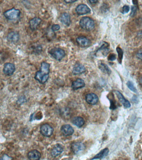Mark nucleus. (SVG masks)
<instances>
[{
	"label": "nucleus",
	"instance_id": "nucleus-1",
	"mask_svg": "<svg viewBox=\"0 0 142 160\" xmlns=\"http://www.w3.org/2000/svg\"><path fill=\"white\" fill-rule=\"evenodd\" d=\"M50 65L48 63L43 62L42 63L40 71H37L35 79L41 84H44L48 79L50 70Z\"/></svg>",
	"mask_w": 142,
	"mask_h": 160
},
{
	"label": "nucleus",
	"instance_id": "nucleus-2",
	"mask_svg": "<svg viewBox=\"0 0 142 160\" xmlns=\"http://www.w3.org/2000/svg\"><path fill=\"white\" fill-rule=\"evenodd\" d=\"M80 27L85 30L90 31L94 29L95 23L94 20L89 17H84L79 21Z\"/></svg>",
	"mask_w": 142,
	"mask_h": 160
},
{
	"label": "nucleus",
	"instance_id": "nucleus-3",
	"mask_svg": "<svg viewBox=\"0 0 142 160\" xmlns=\"http://www.w3.org/2000/svg\"><path fill=\"white\" fill-rule=\"evenodd\" d=\"M52 57L56 60L60 61L65 55V53L64 50L60 48H55L52 49L49 52Z\"/></svg>",
	"mask_w": 142,
	"mask_h": 160
},
{
	"label": "nucleus",
	"instance_id": "nucleus-4",
	"mask_svg": "<svg viewBox=\"0 0 142 160\" xmlns=\"http://www.w3.org/2000/svg\"><path fill=\"white\" fill-rule=\"evenodd\" d=\"M21 14L19 10L12 8L5 11L4 13V16L9 20H16L18 19Z\"/></svg>",
	"mask_w": 142,
	"mask_h": 160
},
{
	"label": "nucleus",
	"instance_id": "nucleus-5",
	"mask_svg": "<svg viewBox=\"0 0 142 160\" xmlns=\"http://www.w3.org/2000/svg\"><path fill=\"white\" fill-rule=\"evenodd\" d=\"M71 150L75 154H79L83 152L86 149L84 144L80 142L73 143L71 145Z\"/></svg>",
	"mask_w": 142,
	"mask_h": 160
},
{
	"label": "nucleus",
	"instance_id": "nucleus-6",
	"mask_svg": "<svg viewBox=\"0 0 142 160\" xmlns=\"http://www.w3.org/2000/svg\"><path fill=\"white\" fill-rule=\"evenodd\" d=\"M40 131L41 134L43 136L50 137L53 135L54 129L50 125L46 123L41 126Z\"/></svg>",
	"mask_w": 142,
	"mask_h": 160
},
{
	"label": "nucleus",
	"instance_id": "nucleus-7",
	"mask_svg": "<svg viewBox=\"0 0 142 160\" xmlns=\"http://www.w3.org/2000/svg\"><path fill=\"white\" fill-rule=\"evenodd\" d=\"M76 13L79 15H83L91 12V9L88 6L84 4H79L75 9Z\"/></svg>",
	"mask_w": 142,
	"mask_h": 160
},
{
	"label": "nucleus",
	"instance_id": "nucleus-8",
	"mask_svg": "<svg viewBox=\"0 0 142 160\" xmlns=\"http://www.w3.org/2000/svg\"><path fill=\"white\" fill-rule=\"evenodd\" d=\"M15 66L11 63H6L4 65L3 71L4 74L8 76H10L13 74L15 71Z\"/></svg>",
	"mask_w": 142,
	"mask_h": 160
},
{
	"label": "nucleus",
	"instance_id": "nucleus-9",
	"mask_svg": "<svg viewBox=\"0 0 142 160\" xmlns=\"http://www.w3.org/2000/svg\"><path fill=\"white\" fill-rule=\"evenodd\" d=\"M76 42L78 45L81 47H87L91 44V40L84 36H80L78 37L76 39Z\"/></svg>",
	"mask_w": 142,
	"mask_h": 160
},
{
	"label": "nucleus",
	"instance_id": "nucleus-10",
	"mask_svg": "<svg viewBox=\"0 0 142 160\" xmlns=\"http://www.w3.org/2000/svg\"><path fill=\"white\" fill-rule=\"evenodd\" d=\"M85 99L87 103L92 105H95L98 101V96L94 93L87 94L86 96Z\"/></svg>",
	"mask_w": 142,
	"mask_h": 160
},
{
	"label": "nucleus",
	"instance_id": "nucleus-11",
	"mask_svg": "<svg viewBox=\"0 0 142 160\" xmlns=\"http://www.w3.org/2000/svg\"><path fill=\"white\" fill-rule=\"evenodd\" d=\"M115 93L117 96V98H118V100L123 104L125 108H128L131 107V104L129 101L126 99L123 95L118 90L115 91Z\"/></svg>",
	"mask_w": 142,
	"mask_h": 160
},
{
	"label": "nucleus",
	"instance_id": "nucleus-12",
	"mask_svg": "<svg viewBox=\"0 0 142 160\" xmlns=\"http://www.w3.org/2000/svg\"><path fill=\"white\" fill-rule=\"evenodd\" d=\"M61 131L62 134L65 136H70L72 135L74 132L73 128L69 124L62 126L61 127Z\"/></svg>",
	"mask_w": 142,
	"mask_h": 160
},
{
	"label": "nucleus",
	"instance_id": "nucleus-13",
	"mask_svg": "<svg viewBox=\"0 0 142 160\" xmlns=\"http://www.w3.org/2000/svg\"><path fill=\"white\" fill-rule=\"evenodd\" d=\"M85 86V84L83 80L81 79H77L72 83V88L74 90L80 89L84 88Z\"/></svg>",
	"mask_w": 142,
	"mask_h": 160
},
{
	"label": "nucleus",
	"instance_id": "nucleus-14",
	"mask_svg": "<svg viewBox=\"0 0 142 160\" xmlns=\"http://www.w3.org/2000/svg\"><path fill=\"white\" fill-rule=\"evenodd\" d=\"M42 20L38 17H35L32 19L29 22L30 27L33 31H35L38 28V27L41 24Z\"/></svg>",
	"mask_w": 142,
	"mask_h": 160
},
{
	"label": "nucleus",
	"instance_id": "nucleus-15",
	"mask_svg": "<svg viewBox=\"0 0 142 160\" xmlns=\"http://www.w3.org/2000/svg\"><path fill=\"white\" fill-rule=\"evenodd\" d=\"M86 71L85 67L84 66L80 64H77L75 65L73 68L72 73L73 74L75 75L82 74L85 72Z\"/></svg>",
	"mask_w": 142,
	"mask_h": 160
},
{
	"label": "nucleus",
	"instance_id": "nucleus-16",
	"mask_svg": "<svg viewBox=\"0 0 142 160\" xmlns=\"http://www.w3.org/2000/svg\"><path fill=\"white\" fill-rule=\"evenodd\" d=\"M63 151V148L61 145H56L52 149L51 155L53 157L55 158L59 156Z\"/></svg>",
	"mask_w": 142,
	"mask_h": 160
},
{
	"label": "nucleus",
	"instance_id": "nucleus-17",
	"mask_svg": "<svg viewBox=\"0 0 142 160\" xmlns=\"http://www.w3.org/2000/svg\"><path fill=\"white\" fill-rule=\"evenodd\" d=\"M60 21L64 25L69 26L71 24V18L69 14L67 13H64L61 14L60 18Z\"/></svg>",
	"mask_w": 142,
	"mask_h": 160
},
{
	"label": "nucleus",
	"instance_id": "nucleus-18",
	"mask_svg": "<svg viewBox=\"0 0 142 160\" xmlns=\"http://www.w3.org/2000/svg\"><path fill=\"white\" fill-rule=\"evenodd\" d=\"M41 153L36 150H33L30 151L27 154L28 158L30 160H39L41 159Z\"/></svg>",
	"mask_w": 142,
	"mask_h": 160
},
{
	"label": "nucleus",
	"instance_id": "nucleus-19",
	"mask_svg": "<svg viewBox=\"0 0 142 160\" xmlns=\"http://www.w3.org/2000/svg\"><path fill=\"white\" fill-rule=\"evenodd\" d=\"M7 38L10 42L16 43L19 39V35L16 32L13 31L8 34Z\"/></svg>",
	"mask_w": 142,
	"mask_h": 160
},
{
	"label": "nucleus",
	"instance_id": "nucleus-20",
	"mask_svg": "<svg viewBox=\"0 0 142 160\" xmlns=\"http://www.w3.org/2000/svg\"><path fill=\"white\" fill-rule=\"evenodd\" d=\"M72 122L73 124L79 128L81 127L85 123L84 119L80 116L74 117L72 119Z\"/></svg>",
	"mask_w": 142,
	"mask_h": 160
},
{
	"label": "nucleus",
	"instance_id": "nucleus-21",
	"mask_svg": "<svg viewBox=\"0 0 142 160\" xmlns=\"http://www.w3.org/2000/svg\"><path fill=\"white\" fill-rule=\"evenodd\" d=\"M109 153V149L108 148L103 149L99 153L96 155L92 159H102L106 157L108 155Z\"/></svg>",
	"mask_w": 142,
	"mask_h": 160
},
{
	"label": "nucleus",
	"instance_id": "nucleus-22",
	"mask_svg": "<svg viewBox=\"0 0 142 160\" xmlns=\"http://www.w3.org/2000/svg\"><path fill=\"white\" fill-rule=\"evenodd\" d=\"M109 44L106 42H104L97 52L101 51L104 56L107 55L109 52Z\"/></svg>",
	"mask_w": 142,
	"mask_h": 160
},
{
	"label": "nucleus",
	"instance_id": "nucleus-23",
	"mask_svg": "<svg viewBox=\"0 0 142 160\" xmlns=\"http://www.w3.org/2000/svg\"><path fill=\"white\" fill-rule=\"evenodd\" d=\"M98 67H99V68L100 70L104 73L110 75L112 73L111 69L108 67L107 65H106V64H104V63H101Z\"/></svg>",
	"mask_w": 142,
	"mask_h": 160
},
{
	"label": "nucleus",
	"instance_id": "nucleus-24",
	"mask_svg": "<svg viewBox=\"0 0 142 160\" xmlns=\"http://www.w3.org/2000/svg\"><path fill=\"white\" fill-rule=\"evenodd\" d=\"M116 51H117L118 54V61L119 64H121L123 58V55L124 53L121 48L118 47L116 48Z\"/></svg>",
	"mask_w": 142,
	"mask_h": 160
},
{
	"label": "nucleus",
	"instance_id": "nucleus-25",
	"mask_svg": "<svg viewBox=\"0 0 142 160\" xmlns=\"http://www.w3.org/2000/svg\"><path fill=\"white\" fill-rule=\"evenodd\" d=\"M127 86H128V88L131 91L135 93H137L138 91L135 86L134 84L131 81H128L127 83Z\"/></svg>",
	"mask_w": 142,
	"mask_h": 160
},
{
	"label": "nucleus",
	"instance_id": "nucleus-26",
	"mask_svg": "<svg viewBox=\"0 0 142 160\" xmlns=\"http://www.w3.org/2000/svg\"><path fill=\"white\" fill-rule=\"evenodd\" d=\"M137 7L136 6H133L131 7V13H130V16L132 17L135 16L136 15L137 12Z\"/></svg>",
	"mask_w": 142,
	"mask_h": 160
},
{
	"label": "nucleus",
	"instance_id": "nucleus-27",
	"mask_svg": "<svg viewBox=\"0 0 142 160\" xmlns=\"http://www.w3.org/2000/svg\"><path fill=\"white\" fill-rule=\"evenodd\" d=\"M111 101V106L110 108L112 110H114L116 108V102L115 101V99H113V98L111 100H110Z\"/></svg>",
	"mask_w": 142,
	"mask_h": 160
},
{
	"label": "nucleus",
	"instance_id": "nucleus-28",
	"mask_svg": "<svg viewBox=\"0 0 142 160\" xmlns=\"http://www.w3.org/2000/svg\"><path fill=\"white\" fill-rule=\"evenodd\" d=\"M130 10V7L127 5L123 6L121 10V13L123 14H126L129 13Z\"/></svg>",
	"mask_w": 142,
	"mask_h": 160
},
{
	"label": "nucleus",
	"instance_id": "nucleus-29",
	"mask_svg": "<svg viewBox=\"0 0 142 160\" xmlns=\"http://www.w3.org/2000/svg\"><path fill=\"white\" fill-rule=\"evenodd\" d=\"M60 25H58V24H54L52 26V30L53 32L57 31L60 29Z\"/></svg>",
	"mask_w": 142,
	"mask_h": 160
},
{
	"label": "nucleus",
	"instance_id": "nucleus-30",
	"mask_svg": "<svg viewBox=\"0 0 142 160\" xmlns=\"http://www.w3.org/2000/svg\"><path fill=\"white\" fill-rule=\"evenodd\" d=\"M115 59H116V55L115 54H113V53L110 54L109 57H108V59L110 61H113L115 60Z\"/></svg>",
	"mask_w": 142,
	"mask_h": 160
},
{
	"label": "nucleus",
	"instance_id": "nucleus-31",
	"mask_svg": "<svg viewBox=\"0 0 142 160\" xmlns=\"http://www.w3.org/2000/svg\"><path fill=\"white\" fill-rule=\"evenodd\" d=\"M136 56L139 59L142 60V49L138 50L136 53Z\"/></svg>",
	"mask_w": 142,
	"mask_h": 160
},
{
	"label": "nucleus",
	"instance_id": "nucleus-32",
	"mask_svg": "<svg viewBox=\"0 0 142 160\" xmlns=\"http://www.w3.org/2000/svg\"><path fill=\"white\" fill-rule=\"evenodd\" d=\"M131 101L135 103H138L139 102L138 98L135 96H134L133 97H132Z\"/></svg>",
	"mask_w": 142,
	"mask_h": 160
},
{
	"label": "nucleus",
	"instance_id": "nucleus-33",
	"mask_svg": "<svg viewBox=\"0 0 142 160\" xmlns=\"http://www.w3.org/2000/svg\"><path fill=\"white\" fill-rule=\"evenodd\" d=\"M12 158H11V157L8 156L7 155L5 154L2 157V158L1 159H4V160H10L12 159Z\"/></svg>",
	"mask_w": 142,
	"mask_h": 160
},
{
	"label": "nucleus",
	"instance_id": "nucleus-34",
	"mask_svg": "<svg viewBox=\"0 0 142 160\" xmlns=\"http://www.w3.org/2000/svg\"><path fill=\"white\" fill-rule=\"evenodd\" d=\"M64 1L65 3L67 4H72V3L77 1V0H64Z\"/></svg>",
	"mask_w": 142,
	"mask_h": 160
},
{
	"label": "nucleus",
	"instance_id": "nucleus-35",
	"mask_svg": "<svg viewBox=\"0 0 142 160\" xmlns=\"http://www.w3.org/2000/svg\"><path fill=\"white\" fill-rule=\"evenodd\" d=\"M89 1L91 4H96L98 1V0H89Z\"/></svg>",
	"mask_w": 142,
	"mask_h": 160
},
{
	"label": "nucleus",
	"instance_id": "nucleus-36",
	"mask_svg": "<svg viewBox=\"0 0 142 160\" xmlns=\"http://www.w3.org/2000/svg\"><path fill=\"white\" fill-rule=\"evenodd\" d=\"M138 36L139 38H142V30H141L139 31L138 33Z\"/></svg>",
	"mask_w": 142,
	"mask_h": 160
},
{
	"label": "nucleus",
	"instance_id": "nucleus-37",
	"mask_svg": "<svg viewBox=\"0 0 142 160\" xmlns=\"http://www.w3.org/2000/svg\"><path fill=\"white\" fill-rule=\"evenodd\" d=\"M140 84L142 86V78H141V79L140 80Z\"/></svg>",
	"mask_w": 142,
	"mask_h": 160
}]
</instances>
